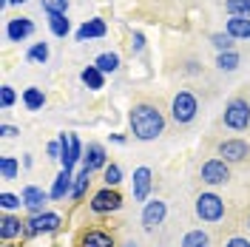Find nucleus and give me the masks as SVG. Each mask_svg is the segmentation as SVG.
I'll return each instance as SVG.
<instances>
[{
    "instance_id": "1",
    "label": "nucleus",
    "mask_w": 250,
    "mask_h": 247,
    "mask_svg": "<svg viewBox=\"0 0 250 247\" xmlns=\"http://www.w3.org/2000/svg\"><path fill=\"white\" fill-rule=\"evenodd\" d=\"M128 125H131V134L142 142H151L165 131V117L154 108V105H134L128 114Z\"/></svg>"
},
{
    "instance_id": "2",
    "label": "nucleus",
    "mask_w": 250,
    "mask_h": 247,
    "mask_svg": "<svg viewBox=\"0 0 250 247\" xmlns=\"http://www.w3.org/2000/svg\"><path fill=\"white\" fill-rule=\"evenodd\" d=\"M196 216L202 222H219L225 216V202L219 199L216 193H199L196 199Z\"/></svg>"
},
{
    "instance_id": "3",
    "label": "nucleus",
    "mask_w": 250,
    "mask_h": 247,
    "mask_svg": "<svg viewBox=\"0 0 250 247\" xmlns=\"http://www.w3.org/2000/svg\"><path fill=\"white\" fill-rule=\"evenodd\" d=\"M225 125L233 131H245L250 125V105L248 100H230L225 108Z\"/></svg>"
},
{
    "instance_id": "4",
    "label": "nucleus",
    "mask_w": 250,
    "mask_h": 247,
    "mask_svg": "<svg viewBox=\"0 0 250 247\" xmlns=\"http://www.w3.org/2000/svg\"><path fill=\"white\" fill-rule=\"evenodd\" d=\"M196 111H199V105H196V97H193L190 91H179L176 97H173L171 114H173V120H176L179 125L190 123V120L196 117Z\"/></svg>"
},
{
    "instance_id": "5",
    "label": "nucleus",
    "mask_w": 250,
    "mask_h": 247,
    "mask_svg": "<svg viewBox=\"0 0 250 247\" xmlns=\"http://www.w3.org/2000/svg\"><path fill=\"white\" fill-rule=\"evenodd\" d=\"M88 207L94 213H114V210L123 207V196L117 193V187H103V190H97L91 196Z\"/></svg>"
},
{
    "instance_id": "6",
    "label": "nucleus",
    "mask_w": 250,
    "mask_h": 247,
    "mask_svg": "<svg viewBox=\"0 0 250 247\" xmlns=\"http://www.w3.org/2000/svg\"><path fill=\"white\" fill-rule=\"evenodd\" d=\"M62 219L57 213H51V210H43V213H37V216H31L26 222V236H40V233H54L60 227Z\"/></svg>"
},
{
    "instance_id": "7",
    "label": "nucleus",
    "mask_w": 250,
    "mask_h": 247,
    "mask_svg": "<svg viewBox=\"0 0 250 247\" xmlns=\"http://www.w3.org/2000/svg\"><path fill=\"white\" fill-rule=\"evenodd\" d=\"M230 179V170H228V162L225 159H208L202 165V182L205 185H225Z\"/></svg>"
},
{
    "instance_id": "8",
    "label": "nucleus",
    "mask_w": 250,
    "mask_h": 247,
    "mask_svg": "<svg viewBox=\"0 0 250 247\" xmlns=\"http://www.w3.org/2000/svg\"><path fill=\"white\" fill-rule=\"evenodd\" d=\"M165 216H168V205L162 199L145 202V207H142V227L145 230H154V227H159L165 222Z\"/></svg>"
},
{
    "instance_id": "9",
    "label": "nucleus",
    "mask_w": 250,
    "mask_h": 247,
    "mask_svg": "<svg viewBox=\"0 0 250 247\" xmlns=\"http://www.w3.org/2000/svg\"><path fill=\"white\" fill-rule=\"evenodd\" d=\"M23 207L29 210L31 216H37V213H43V207H46V202L51 199V193H46L43 187H37V185H29V187H23Z\"/></svg>"
},
{
    "instance_id": "10",
    "label": "nucleus",
    "mask_w": 250,
    "mask_h": 247,
    "mask_svg": "<svg viewBox=\"0 0 250 247\" xmlns=\"http://www.w3.org/2000/svg\"><path fill=\"white\" fill-rule=\"evenodd\" d=\"M248 154H250V148L245 139H225L219 145V156H225V162H242Z\"/></svg>"
},
{
    "instance_id": "11",
    "label": "nucleus",
    "mask_w": 250,
    "mask_h": 247,
    "mask_svg": "<svg viewBox=\"0 0 250 247\" xmlns=\"http://www.w3.org/2000/svg\"><path fill=\"white\" fill-rule=\"evenodd\" d=\"M151 179H154V173L151 168H137L134 170V199L137 202H145L148 199V193H151Z\"/></svg>"
},
{
    "instance_id": "12",
    "label": "nucleus",
    "mask_w": 250,
    "mask_h": 247,
    "mask_svg": "<svg viewBox=\"0 0 250 247\" xmlns=\"http://www.w3.org/2000/svg\"><path fill=\"white\" fill-rule=\"evenodd\" d=\"M23 233H26V222H20L15 213H6L0 219V239L3 242H12L17 236H23Z\"/></svg>"
},
{
    "instance_id": "13",
    "label": "nucleus",
    "mask_w": 250,
    "mask_h": 247,
    "mask_svg": "<svg viewBox=\"0 0 250 247\" xmlns=\"http://www.w3.org/2000/svg\"><path fill=\"white\" fill-rule=\"evenodd\" d=\"M6 34H9V40L20 43V40H26V37H31V34H34V23H31L29 17H15V20H9Z\"/></svg>"
},
{
    "instance_id": "14",
    "label": "nucleus",
    "mask_w": 250,
    "mask_h": 247,
    "mask_svg": "<svg viewBox=\"0 0 250 247\" xmlns=\"http://www.w3.org/2000/svg\"><path fill=\"white\" fill-rule=\"evenodd\" d=\"M108 162H105V148L100 145V142H91L88 148H85V156H83V168H88L94 173V170L105 168Z\"/></svg>"
},
{
    "instance_id": "15",
    "label": "nucleus",
    "mask_w": 250,
    "mask_h": 247,
    "mask_svg": "<svg viewBox=\"0 0 250 247\" xmlns=\"http://www.w3.org/2000/svg\"><path fill=\"white\" fill-rule=\"evenodd\" d=\"M60 165H62V170H68V173H71V170H74V165H77V156H74V145H71V134H65V131H62L60 137Z\"/></svg>"
},
{
    "instance_id": "16",
    "label": "nucleus",
    "mask_w": 250,
    "mask_h": 247,
    "mask_svg": "<svg viewBox=\"0 0 250 247\" xmlns=\"http://www.w3.org/2000/svg\"><path fill=\"white\" fill-rule=\"evenodd\" d=\"M71 187H74V176L68 170H60L48 193H51V199H65V196H71Z\"/></svg>"
},
{
    "instance_id": "17",
    "label": "nucleus",
    "mask_w": 250,
    "mask_h": 247,
    "mask_svg": "<svg viewBox=\"0 0 250 247\" xmlns=\"http://www.w3.org/2000/svg\"><path fill=\"white\" fill-rule=\"evenodd\" d=\"M80 247H114V236L105 230H85L80 239Z\"/></svg>"
},
{
    "instance_id": "18",
    "label": "nucleus",
    "mask_w": 250,
    "mask_h": 247,
    "mask_svg": "<svg viewBox=\"0 0 250 247\" xmlns=\"http://www.w3.org/2000/svg\"><path fill=\"white\" fill-rule=\"evenodd\" d=\"M225 29H228V34L233 40H248L250 37V17H230Z\"/></svg>"
},
{
    "instance_id": "19",
    "label": "nucleus",
    "mask_w": 250,
    "mask_h": 247,
    "mask_svg": "<svg viewBox=\"0 0 250 247\" xmlns=\"http://www.w3.org/2000/svg\"><path fill=\"white\" fill-rule=\"evenodd\" d=\"M80 80L91 88V91H100L103 85H105V74L97 68V65H88V68H83V74H80Z\"/></svg>"
},
{
    "instance_id": "20",
    "label": "nucleus",
    "mask_w": 250,
    "mask_h": 247,
    "mask_svg": "<svg viewBox=\"0 0 250 247\" xmlns=\"http://www.w3.org/2000/svg\"><path fill=\"white\" fill-rule=\"evenodd\" d=\"M105 34V23L103 20H88L77 29V37L80 40H91V37H103Z\"/></svg>"
},
{
    "instance_id": "21",
    "label": "nucleus",
    "mask_w": 250,
    "mask_h": 247,
    "mask_svg": "<svg viewBox=\"0 0 250 247\" xmlns=\"http://www.w3.org/2000/svg\"><path fill=\"white\" fill-rule=\"evenodd\" d=\"M23 105L29 111H40L46 105V94L40 91V88H26L23 91Z\"/></svg>"
},
{
    "instance_id": "22",
    "label": "nucleus",
    "mask_w": 250,
    "mask_h": 247,
    "mask_svg": "<svg viewBox=\"0 0 250 247\" xmlns=\"http://www.w3.org/2000/svg\"><path fill=\"white\" fill-rule=\"evenodd\" d=\"M88 182H91V170L88 168H83L77 173V176H74V187H71V199L74 202H80L83 199V196H85V187H88Z\"/></svg>"
},
{
    "instance_id": "23",
    "label": "nucleus",
    "mask_w": 250,
    "mask_h": 247,
    "mask_svg": "<svg viewBox=\"0 0 250 247\" xmlns=\"http://www.w3.org/2000/svg\"><path fill=\"white\" fill-rule=\"evenodd\" d=\"M182 247H210V236L205 230H188L185 236H182Z\"/></svg>"
},
{
    "instance_id": "24",
    "label": "nucleus",
    "mask_w": 250,
    "mask_h": 247,
    "mask_svg": "<svg viewBox=\"0 0 250 247\" xmlns=\"http://www.w3.org/2000/svg\"><path fill=\"white\" fill-rule=\"evenodd\" d=\"M17 173H20V162L15 156H3L0 159V176L9 182V179H17Z\"/></svg>"
},
{
    "instance_id": "25",
    "label": "nucleus",
    "mask_w": 250,
    "mask_h": 247,
    "mask_svg": "<svg viewBox=\"0 0 250 247\" xmlns=\"http://www.w3.org/2000/svg\"><path fill=\"white\" fill-rule=\"evenodd\" d=\"M94 65H97L103 74H114V71L120 68V57H117V54H100V57L94 60Z\"/></svg>"
},
{
    "instance_id": "26",
    "label": "nucleus",
    "mask_w": 250,
    "mask_h": 247,
    "mask_svg": "<svg viewBox=\"0 0 250 247\" xmlns=\"http://www.w3.org/2000/svg\"><path fill=\"white\" fill-rule=\"evenodd\" d=\"M103 182H105V187H117L120 182H123V168L114 165V162L105 165V168H103Z\"/></svg>"
},
{
    "instance_id": "27",
    "label": "nucleus",
    "mask_w": 250,
    "mask_h": 247,
    "mask_svg": "<svg viewBox=\"0 0 250 247\" xmlns=\"http://www.w3.org/2000/svg\"><path fill=\"white\" fill-rule=\"evenodd\" d=\"M225 9L230 17H250V0H228Z\"/></svg>"
},
{
    "instance_id": "28",
    "label": "nucleus",
    "mask_w": 250,
    "mask_h": 247,
    "mask_svg": "<svg viewBox=\"0 0 250 247\" xmlns=\"http://www.w3.org/2000/svg\"><path fill=\"white\" fill-rule=\"evenodd\" d=\"M216 65L222 71H233L236 65H239V54H236V51H219Z\"/></svg>"
},
{
    "instance_id": "29",
    "label": "nucleus",
    "mask_w": 250,
    "mask_h": 247,
    "mask_svg": "<svg viewBox=\"0 0 250 247\" xmlns=\"http://www.w3.org/2000/svg\"><path fill=\"white\" fill-rule=\"evenodd\" d=\"M20 205H23V196H15V193H9V190H3V193H0V207H3L6 213L17 210Z\"/></svg>"
},
{
    "instance_id": "30",
    "label": "nucleus",
    "mask_w": 250,
    "mask_h": 247,
    "mask_svg": "<svg viewBox=\"0 0 250 247\" xmlns=\"http://www.w3.org/2000/svg\"><path fill=\"white\" fill-rule=\"evenodd\" d=\"M31 62H46L48 60V46L46 43H34V46L29 48V54H26Z\"/></svg>"
},
{
    "instance_id": "31",
    "label": "nucleus",
    "mask_w": 250,
    "mask_h": 247,
    "mask_svg": "<svg viewBox=\"0 0 250 247\" xmlns=\"http://www.w3.org/2000/svg\"><path fill=\"white\" fill-rule=\"evenodd\" d=\"M210 43H213L219 51H233V37H230L228 31H225V34H213V37H210Z\"/></svg>"
},
{
    "instance_id": "32",
    "label": "nucleus",
    "mask_w": 250,
    "mask_h": 247,
    "mask_svg": "<svg viewBox=\"0 0 250 247\" xmlns=\"http://www.w3.org/2000/svg\"><path fill=\"white\" fill-rule=\"evenodd\" d=\"M15 103H17L15 88H12V85H3V88H0V105H3V108H12Z\"/></svg>"
},
{
    "instance_id": "33",
    "label": "nucleus",
    "mask_w": 250,
    "mask_h": 247,
    "mask_svg": "<svg viewBox=\"0 0 250 247\" xmlns=\"http://www.w3.org/2000/svg\"><path fill=\"white\" fill-rule=\"evenodd\" d=\"M46 154L51 156V159H60V154H62V151H60V139L48 142V145H46Z\"/></svg>"
},
{
    "instance_id": "34",
    "label": "nucleus",
    "mask_w": 250,
    "mask_h": 247,
    "mask_svg": "<svg viewBox=\"0 0 250 247\" xmlns=\"http://www.w3.org/2000/svg\"><path fill=\"white\" fill-rule=\"evenodd\" d=\"M0 134H3L6 139H12V137L20 134V128H15V125H0Z\"/></svg>"
},
{
    "instance_id": "35",
    "label": "nucleus",
    "mask_w": 250,
    "mask_h": 247,
    "mask_svg": "<svg viewBox=\"0 0 250 247\" xmlns=\"http://www.w3.org/2000/svg\"><path fill=\"white\" fill-rule=\"evenodd\" d=\"M225 247H250V242H248V239H242V236H233Z\"/></svg>"
},
{
    "instance_id": "36",
    "label": "nucleus",
    "mask_w": 250,
    "mask_h": 247,
    "mask_svg": "<svg viewBox=\"0 0 250 247\" xmlns=\"http://www.w3.org/2000/svg\"><path fill=\"white\" fill-rule=\"evenodd\" d=\"M134 48H137V51H142V48H145V37H142L140 31L134 34Z\"/></svg>"
},
{
    "instance_id": "37",
    "label": "nucleus",
    "mask_w": 250,
    "mask_h": 247,
    "mask_svg": "<svg viewBox=\"0 0 250 247\" xmlns=\"http://www.w3.org/2000/svg\"><path fill=\"white\" fill-rule=\"evenodd\" d=\"M23 165H26V168H31V165H34V159H31V154H26V156H23Z\"/></svg>"
},
{
    "instance_id": "38",
    "label": "nucleus",
    "mask_w": 250,
    "mask_h": 247,
    "mask_svg": "<svg viewBox=\"0 0 250 247\" xmlns=\"http://www.w3.org/2000/svg\"><path fill=\"white\" fill-rule=\"evenodd\" d=\"M123 247H137V242H125V245Z\"/></svg>"
},
{
    "instance_id": "39",
    "label": "nucleus",
    "mask_w": 250,
    "mask_h": 247,
    "mask_svg": "<svg viewBox=\"0 0 250 247\" xmlns=\"http://www.w3.org/2000/svg\"><path fill=\"white\" fill-rule=\"evenodd\" d=\"M9 3H26V0H9Z\"/></svg>"
},
{
    "instance_id": "40",
    "label": "nucleus",
    "mask_w": 250,
    "mask_h": 247,
    "mask_svg": "<svg viewBox=\"0 0 250 247\" xmlns=\"http://www.w3.org/2000/svg\"><path fill=\"white\" fill-rule=\"evenodd\" d=\"M60 3H68V0H60Z\"/></svg>"
},
{
    "instance_id": "41",
    "label": "nucleus",
    "mask_w": 250,
    "mask_h": 247,
    "mask_svg": "<svg viewBox=\"0 0 250 247\" xmlns=\"http://www.w3.org/2000/svg\"><path fill=\"white\" fill-rule=\"evenodd\" d=\"M248 227H250V219H248Z\"/></svg>"
}]
</instances>
